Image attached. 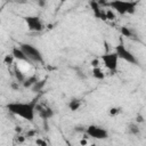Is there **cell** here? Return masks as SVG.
Wrapping results in <instances>:
<instances>
[{
  "instance_id": "cell-1",
  "label": "cell",
  "mask_w": 146,
  "mask_h": 146,
  "mask_svg": "<svg viewBox=\"0 0 146 146\" xmlns=\"http://www.w3.org/2000/svg\"><path fill=\"white\" fill-rule=\"evenodd\" d=\"M38 98H33L30 102H13L8 103L6 105V108L13 113L14 115H17L26 121L33 122L35 112H36V106H38Z\"/></svg>"
},
{
  "instance_id": "cell-2",
  "label": "cell",
  "mask_w": 146,
  "mask_h": 146,
  "mask_svg": "<svg viewBox=\"0 0 146 146\" xmlns=\"http://www.w3.org/2000/svg\"><path fill=\"white\" fill-rule=\"evenodd\" d=\"M106 6L119 15H133L138 7V1L135 0H111Z\"/></svg>"
},
{
  "instance_id": "cell-3",
  "label": "cell",
  "mask_w": 146,
  "mask_h": 146,
  "mask_svg": "<svg viewBox=\"0 0 146 146\" xmlns=\"http://www.w3.org/2000/svg\"><path fill=\"white\" fill-rule=\"evenodd\" d=\"M19 47L25 52V55L27 56V58L30 59V62L43 63V56H42L41 51L36 47H34L33 44H31V43H21Z\"/></svg>"
},
{
  "instance_id": "cell-4",
  "label": "cell",
  "mask_w": 146,
  "mask_h": 146,
  "mask_svg": "<svg viewBox=\"0 0 146 146\" xmlns=\"http://www.w3.org/2000/svg\"><path fill=\"white\" fill-rule=\"evenodd\" d=\"M115 52L117 54L120 59H122L124 62H128L129 64H132V65L138 64V59L136 58V56L124 46L123 42H120L117 46H115Z\"/></svg>"
},
{
  "instance_id": "cell-5",
  "label": "cell",
  "mask_w": 146,
  "mask_h": 146,
  "mask_svg": "<svg viewBox=\"0 0 146 146\" xmlns=\"http://www.w3.org/2000/svg\"><path fill=\"white\" fill-rule=\"evenodd\" d=\"M119 59L120 58H119V56L115 51L114 52H106V54L100 56V60L103 62L104 66L111 72H115L117 70Z\"/></svg>"
},
{
  "instance_id": "cell-6",
  "label": "cell",
  "mask_w": 146,
  "mask_h": 146,
  "mask_svg": "<svg viewBox=\"0 0 146 146\" xmlns=\"http://www.w3.org/2000/svg\"><path fill=\"white\" fill-rule=\"evenodd\" d=\"M86 133L87 136L94 138V139H99V140H103V139H106L108 138V131L103 128V127H99V125H96V124H90L86 128Z\"/></svg>"
},
{
  "instance_id": "cell-7",
  "label": "cell",
  "mask_w": 146,
  "mask_h": 146,
  "mask_svg": "<svg viewBox=\"0 0 146 146\" xmlns=\"http://www.w3.org/2000/svg\"><path fill=\"white\" fill-rule=\"evenodd\" d=\"M24 21L27 25V29L32 32H40L43 30V23L39 16L29 15V16L24 17Z\"/></svg>"
},
{
  "instance_id": "cell-8",
  "label": "cell",
  "mask_w": 146,
  "mask_h": 146,
  "mask_svg": "<svg viewBox=\"0 0 146 146\" xmlns=\"http://www.w3.org/2000/svg\"><path fill=\"white\" fill-rule=\"evenodd\" d=\"M36 113L39 114V116L42 120H49L55 114L54 110L51 107H49L48 105H46V104H38V106H36Z\"/></svg>"
},
{
  "instance_id": "cell-9",
  "label": "cell",
  "mask_w": 146,
  "mask_h": 146,
  "mask_svg": "<svg viewBox=\"0 0 146 146\" xmlns=\"http://www.w3.org/2000/svg\"><path fill=\"white\" fill-rule=\"evenodd\" d=\"M90 6H91V9H92L94 15H95L97 18H100V19H103V21L106 19V15H105V13L102 10V6L99 5L98 1L91 0V1H90Z\"/></svg>"
},
{
  "instance_id": "cell-10",
  "label": "cell",
  "mask_w": 146,
  "mask_h": 146,
  "mask_svg": "<svg viewBox=\"0 0 146 146\" xmlns=\"http://www.w3.org/2000/svg\"><path fill=\"white\" fill-rule=\"evenodd\" d=\"M11 55L14 56L15 59L17 60H22V62H30V59L27 58V56L25 55V52L22 50L21 47H14L11 50Z\"/></svg>"
},
{
  "instance_id": "cell-11",
  "label": "cell",
  "mask_w": 146,
  "mask_h": 146,
  "mask_svg": "<svg viewBox=\"0 0 146 146\" xmlns=\"http://www.w3.org/2000/svg\"><path fill=\"white\" fill-rule=\"evenodd\" d=\"M91 74H92V76H94L95 79H97V80H103V79L105 78V73H104L103 70H102L100 67H98V66H95V67L92 68Z\"/></svg>"
},
{
  "instance_id": "cell-12",
  "label": "cell",
  "mask_w": 146,
  "mask_h": 146,
  "mask_svg": "<svg viewBox=\"0 0 146 146\" xmlns=\"http://www.w3.org/2000/svg\"><path fill=\"white\" fill-rule=\"evenodd\" d=\"M127 128H128V133H129V135L138 136V135L140 133V129H139L138 123H130Z\"/></svg>"
},
{
  "instance_id": "cell-13",
  "label": "cell",
  "mask_w": 146,
  "mask_h": 146,
  "mask_svg": "<svg viewBox=\"0 0 146 146\" xmlns=\"http://www.w3.org/2000/svg\"><path fill=\"white\" fill-rule=\"evenodd\" d=\"M80 106H81V100L80 99H76V98H73V99H71L70 100V103H68V107H70V110L71 111H78L79 108H80Z\"/></svg>"
},
{
  "instance_id": "cell-14",
  "label": "cell",
  "mask_w": 146,
  "mask_h": 146,
  "mask_svg": "<svg viewBox=\"0 0 146 146\" xmlns=\"http://www.w3.org/2000/svg\"><path fill=\"white\" fill-rule=\"evenodd\" d=\"M36 81H38V78H36L35 75H32V76L25 79V81L23 82V86H24L25 88H30V87H33V84H34Z\"/></svg>"
},
{
  "instance_id": "cell-15",
  "label": "cell",
  "mask_w": 146,
  "mask_h": 146,
  "mask_svg": "<svg viewBox=\"0 0 146 146\" xmlns=\"http://www.w3.org/2000/svg\"><path fill=\"white\" fill-rule=\"evenodd\" d=\"M15 76H16L17 81H18V82H22V83H23V82L25 81V79H26V78H25V75H24V74H23V73L17 68V67L15 68Z\"/></svg>"
},
{
  "instance_id": "cell-16",
  "label": "cell",
  "mask_w": 146,
  "mask_h": 146,
  "mask_svg": "<svg viewBox=\"0 0 146 146\" xmlns=\"http://www.w3.org/2000/svg\"><path fill=\"white\" fill-rule=\"evenodd\" d=\"M46 84V80H41V81H36L34 84H33V87H32V89L35 91H39V90H41L42 88H43V86Z\"/></svg>"
},
{
  "instance_id": "cell-17",
  "label": "cell",
  "mask_w": 146,
  "mask_h": 146,
  "mask_svg": "<svg viewBox=\"0 0 146 146\" xmlns=\"http://www.w3.org/2000/svg\"><path fill=\"white\" fill-rule=\"evenodd\" d=\"M121 33H122V35L128 36V38H131V36H132L131 30H130L129 27H127V26H122V27H121Z\"/></svg>"
},
{
  "instance_id": "cell-18",
  "label": "cell",
  "mask_w": 146,
  "mask_h": 146,
  "mask_svg": "<svg viewBox=\"0 0 146 146\" xmlns=\"http://www.w3.org/2000/svg\"><path fill=\"white\" fill-rule=\"evenodd\" d=\"M105 15H106V19H114V14H113V10L112 9H108L105 11Z\"/></svg>"
},
{
  "instance_id": "cell-19",
  "label": "cell",
  "mask_w": 146,
  "mask_h": 146,
  "mask_svg": "<svg viewBox=\"0 0 146 146\" xmlns=\"http://www.w3.org/2000/svg\"><path fill=\"white\" fill-rule=\"evenodd\" d=\"M120 112H121V108H120V107H113V108L110 110V114H111V115H116V114H119Z\"/></svg>"
},
{
  "instance_id": "cell-20",
  "label": "cell",
  "mask_w": 146,
  "mask_h": 146,
  "mask_svg": "<svg viewBox=\"0 0 146 146\" xmlns=\"http://www.w3.org/2000/svg\"><path fill=\"white\" fill-rule=\"evenodd\" d=\"M38 3H39V6L44 7L46 6V0H38Z\"/></svg>"
},
{
  "instance_id": "cell-21",
  "label": "cell",
  "mask_w": 146,
  "mask_h": 146,
  "mask_svg": "<svg viewBox=\"0 0 146 146\" xmlns=\"http://www.w3.org/2000/svg\"><path fill=\"white\" fill-rule=\"evenodd\" d=\"M35 143H36V144H40V145H44V146L47 145V143H46V141H42V140H40V139H38Z\"/></svg>"
},
{
  "instance_id": "cell-22",
  "label": "cell",
  "mask_w": 146,
  "mask_h": 146,
  "mask_svg": "<svg viewBox=\"0 0 146 146\" xmlns=\"http://www.w3.org/2000/svg\"><path fill=\"white\" fill-rule=\"evenodd\" d=\"M136 119H137V123H138V122H143V121H144V120H143V117H141L140 115H138Z\"/></svg>"
},
{
  "instance_id": "cell-23",
  "label": "cell",
  "mask_w": 146,
  "mask_h": 146,
  "mask_svg": "<svg viewBox=\"0 0 146 146\" xmlns=\"http://www.w3.org/2000/svg\"><path fill=\"white\" fill-rule=\"evenodd\" d=\"M64 1H66V0H62V2H64Z\"/></svg>"
}]
</instances>
